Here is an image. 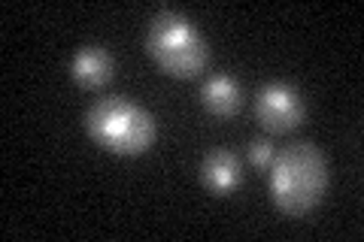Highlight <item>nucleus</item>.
<instances>
[{
    "instance_id": "nucleus-6",
    "label": "nucleus",
    "mask_w": 364,
    "mask_h": 242,
    "mask_svg": "<svg viewBox=\"0 0 364 242\" xmlns=\"http://www.w3.org/2000/svg\"><path fill=\"white\" fill-rule=\"evenodd\" d=\"M70 73L79 85L85 88H100L112 79V57L97 49V45H85L73 55V64H70Z\"/></svg>"
},
{
    "instance_id": "nucleus-3",
    "label": "nucleus",
    "mask_w": 364,
    "mask_h": 242,
    "mask_svg": "<svg viewBox=\"0 0 364 242\" xmlns=\"http://www.w3.org/2000/svg\"><path fill=\"white\" fill-rule=\"evenodd\" d=\"M146 52L173 79H195L210 61L207 40L179 13H158L146 33Z\"/></svg>"
},
{
    "instance_id": "nucleus-2",
    "label": "nucleus",
    "mask_w": 364,
    "mask_h": 242,
    "mask_svg": "<svg viewBox=\"0 0 364 242\" xmlns=\"http://www.w3.org/2000/svg\"><path fill=\"white\" fill-rule=\"evenodd\" d=\"M85 131L112 155H143L155 143V119L122 97H104L85 112Z\"/></svg>"
},
{
    "instance_id": "nucleus-4",
    "label": "nucleus",
    "mask_w": 364,
    "mask_h": 242,
    "mask_svg": "<svg viewBox=\"0 0 364 242\" xmlns=\"http://www.w3.org/2000/svg\"><path fill=\"white\" fill-rule=\"evenodd\" d=\"M255 115L261 121V128L270 133H289L304 121V103L301 94L282 82H273L267 88H261V94L255 100Z\"/></svg>"
},
{
    "instance_id": "nucleus-8",
    "label": "nucleus",
    "mask_w": 364,
    "mask_h": 242,
    "mask_svg": "<svg viewBox=\"0 0 364 242\" xmlns=\"http://www.w3.org/2000/svg\"><path fill=\"white\" fill-rule=\"evenodd\" d=\"M273 145L267 140H255L252 145H249V164L252 167H270V160H273Z\"/></svg>"
},
{
    "instance_id": "nucleus-7",
    "label": "nucleus",
    "mask_w": 364,
    "mask_h": 242,
    "mask_svg": "<svg viewBox=\"0 0 364 242\" xmlns=\"http://www.w3.org/2000/svg\"><path fill=\"white\" fill-rule=\"evenodd\" d=\"M200 100H203V106H207L213 115H222V119H228V115L240 112L243 91H240V85H237L231 76H213L210 82H203Z\"/></svg>"
},
{
    "instance_id": "nucleus-5",
    "label": "nucleus",
    "mask_w": 364,
    "mask_h": 242,
    "mask_svg": "<svg viewBox=\"0 0 364 242\" xmlns=\"http://www.w3.org/2000/svg\"><path fill=\"white\" fill-rule=\"evenodd\" d=\"M240 160L231 152H210L200 164V182L203 188L215 197H225V194H234L240 188Z\"/></svg>"
},
{
    "instance_id": "nucleus-1",
    "label": "nucleus",
    "mask_w": 364,
    "mask_h": 242,
    "mask_svg": "<svg viewBox=\"0 0 364 242\" xmlns=\"http://www.w3.org/2000/svg\"><path fill=\"white\" fill-rule=\"evenodd\" d=\"M328 191V158L313 143H291L270 160V197L279 212L310 215Z\"/></svg>"
}]
</instances>
